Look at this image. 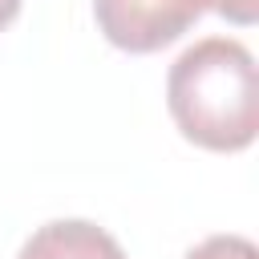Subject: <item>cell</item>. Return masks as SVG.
Segmentation results:
<instances>
[{"label":"cell","mask_w":259,"mask_h":259,"mask_svg":"<svg viewBox=\"0 0 259 259\" xmlns=\"http://www.w3.org/2000/svg\"><path fill=\"white\" fill-rule=\"evenodd\" d=\"M214 12L227 16L231 24H255V16H259V0H214Z\"/></svg>","instance_id":"obj_5"},{"label":"cell","mask_w":259,"mask_h":259,"mask_svg":"<svg viewBox=\"0 0 259 259\" xmlns=\"http://www.w3.org/2000/svg\"><path fill=\"white\" fill-rule=\"evenodd\" d=\"M214 0H93L97 28L125 53H158L178 40Z\"/></svg>","instance_id":"obj_2"},{"label":"cell","mask_w":259,"mask_h":259,"mask_svg":"<svg viewBox=\"0 0 259 259\" xmlns=\"http://www.w3.org/2000/svg\"><path fill=\"white\" fill-rule=\"evenodd\" d=\"M20 4H24V0H0V28H8V24L16 20V12H20Z\"/></svg>","instance_id":"obj_6"},{"label":"cell","mask_w":259,"mask_h":259,"mask_svg":"<svg viewBox=\"0 0 259 259\" xmlns=\"http://www.w3.org/2000/svg\"><path fill=\"white\" fill-rule=\"evenodd\" d=\"M166 105L186 142L235 154L259 130V73L243 40L206 36L190 45L166 77Z\"/></svg>","instance_id":"obj_1"},{"label":"cell","mask_w":259,"mask_h":259,"mask_svg":"<svg viewBox=\"0 0 259 259\" xmlns=\"http://www.w3.org/2000/svg\"><path fill=\"white\" fill-rule=\"evenodd\" d=\"M186 259H259V251L243 235H210L194 251H186Z\"/></svg>","instance_id":"obj_4"},{"label":"cell","mask_w":259,"mask_h":259,"mask_svg":"<svg viewBox=\"0 0 259 259\" xmlns=\"http://www.w3.org/2000/svg\"><path fill=\"white\" fill-rule=\"evenodd\" d=\"M16 259H125V251L89 219H57L36 227Z\"/></svg>","instance_id":"obj_3"}]
</instances>
